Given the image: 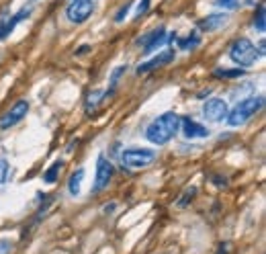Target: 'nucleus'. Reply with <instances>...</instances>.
I'll return each instance as SVG.
<instances>
[{"label": "nucleus", "instance_id": "obj_1", "mask_svg": "<svg viewBox=\"0 0 266 254\" xmlns=\"http://www.w3.org/2000/svg\"><path fill=\"white\" fill-rule=\"evenodd\" d=\"M178 132H180V115L174 113V111H166V113L158 115L146 127V138L154 146H164L172 138H176Z\"/></svg>", "mask_w": 266, "mask_h": 254}, {"label": "nucleus", "instance_id": "obj_2", "mask_svg": "<svg viewBox=\"0 0 266 254\" xmlns=\"http://www.w3.org/2000/svg\"><path fill=\"white\" fill-rule=\"evenodd\" d=\"M264 107V96L262 94H256V96H248L244 100H240L231 111H227V125L229 127H240L244 123H248L256 113H260Z\"/></svg>", "mask_w": 266, "mask_h": 254}, {"label": "nucleus", "instance_id": "obj_3", "mask_svg": "<svg viewBox=\"0 0 266 254\" xmlns=\"http://www.w3.org/2000/svg\"><path fill=\"white\" fill-rule=\"evenodd\" d=\"M229 60L235 64V66H242V68H250L258 62L260 54L256 49V45L248 39V37H240L235 39L231 45H229V52H227Z\"/></svg>", "mask_w": 266, "mask_h": 254}, {"label": "nucleus", "instance_id": "obj_4", "mask_svg": "<svg viewBox=\"0 0 266 254\" xmlns=\"http://www.w3.org/2000/svg\"><path fill=\"white\" fill-rule=\"evenodd\" d=\"M35 5H31V3H25L17 13H13L11 17L9 15H5V17H0V41H5V39H9V35L17 29V25H21L23 21H27V19H31V15L35 13Z\"/></svg>", "mask_w": 266, "mask_h": 254}, {"label": "nucleus", "instance_id": "obj_5", "mask_svg": "<svg viewBox=\"0 0 266 254\" xmlns=\"http://www.w3.org/2000/svg\"><path fill=\"white\" fill-rule=\"evenodd\" d=\"M156 160V152L150 150V148H138V146H133V148H127L123 150L121 154V162L129 168H146L150 166L152 162Z\"/></svg>", "mask_w": 266, "mask_h": 254}, {"label": "nucleus", "instance_id": "obj_6", "mask_svg": "<svg viewBox=\"0 0 266 254\" xmlns=\"http://www.w3.org/2000/svg\"><path fill=\"white\" fill-rule=\"evenodd\" d=\"M94 11H96L94 0H72L66 7V19L74 25H82L94 15Z\"/></svg>", "mask_w": 266, "mask_h": 254}, {"label": "nucleus", "instance_id": "obj_7", "mask_svg": "<svg viewBox=\"0 0 266 254\" xmlns=\"http://www.w3.org/2000/svg\"><path fill=\"white\" fill-rule=\"evenodd\" d=\"M166 41H168L166 29H164V27H158V29H152V31H148L146 35L138 37V39H136V45H140L142 52H144L146 56H150V54L158 52Z\"/></svg>", "mask_w": 266, "mask_h": 254}, {"label": "nucleus", "instance_id": "obj_8", "mask_svg": "<svg viewBox=\"0 0 266 254\" xmlns=\"http://www.w3.org/2000/svg\"><path fill=\"white\" fill-rule=\"evenodd\" d=\"M29 113V103L27 100H17L3 117H0V132H7L11 130V127L19 125Z\"/></svg>", "mask_w": 266, "mask_h": 254}, {"label": "nucleus", "instance_id": "obj_9", "mask_svg": "<svg viewBox=\"0 0 266 254\" xmlns=\"http://www.w3.org/2000/svg\"><path fill=\"white\" fill-rule=\"evenodd\" d=\"M113 179V164L104 154H98L96 158V176H94V185H92V193H100L109 187Z\"/></svg>", "mask_w": 266, "mask_h": 254}, {"label": "nucleus", "instance_id": "obj_10", "mask_svg": "<svg viewBox=\"0 0 266 254\" xmlns=\"http://www.w3.org/2000/svg\"><path fill=\"white\" fill-rule=\"evenodd\" d=\"M203 117L207 119V121H211V123H219V121H223L225 117H227V103L223 100V98H209V100H205L203 103Z\"/></svg>", "mask_w": 266, "mask_h": 254}, {"label": "nucleus", "instance_id": "obj_11", "mask_svg": "<svg viewBox=\"0 0 266 254\" xmlns=\"http://www.w3.org/2000/svg\"><path fill=\"white\" fill-rule=\"evenodd\" d=\"M180 132L187 140H205L211 136V132L207 130L205 125H201L199 121L191 119V117H180Z\"/></svg>", "mask_w": 266, "mask_h": 254}, {"label": "nucleus", "instance_id": "obj_12", "mask_svg": "<svg viewBox=\"0 0 266 254\" xmlns=\"http://www.w3.org/2000/svg\"><path fill=\"white\" fill-rule=\"evenodd\" d=\"M174 58H176V52H174V49L160 52L156 58H152V60L140 64V66L136 68V72H138L140 76H142V74H148V72H154V70H158V68H162V66H168L170 62H174Z\"/></svg>", "mask_w": 266, "mask_h": 254}, {"label": "nucleus", "instance_id": "obj_13", "mask_svg": "<svg viewBox=\"0 0 266 254\" xmlns=\"http://www.w3.org/2000/svg\"><path fill=\"white\" fill-rule=\"evenodd\" d=\"M227 21H229V17H227L225 13H213V15H207V17H203V19H199V21H197V27H199L203 33H213V31L225 27Z\"/></svg>", "mask_w": 266, "mask_h": 254}, {"label": "nucleus", "instance_id": "obj_14", "mask_svg": "<svg viewBox=\"0 0 266 254\" xmlns=\"http://www.w3.org/2000/svg\"><path fill=\"white\" fill-rule=\"evenodd\" d=\"M127 70H129V66H127V64H121V66H117V68L111 72V76H109V90H104V100L115 94V90H117L121 78L127 74Z\"/></svg>", "mask_w": 266, "mask_h": 254}, {"label": "nucleus", "instance_id": "obj_15", "mask_svg": "<svg viewBox=\"0 0 266 254\" xmlns=\"http://www.w3.org/2000/svg\"><path fill=\"white\" fill-rule=\"evenodd\" d=\"M104 103V90H90L88 94H86V100H84V111H86V115H94L96 113V109L100 107Z\"/></svg>", "mask_w": 266, "mask_h": 254}, {"label": "nucleus", "instance_id": "obj_16", "mask_svg": "<svg viewBox=\"0 0 266 254\" xmlns=\"http://www.w3.org/2000/svg\"><path fill=\"white\" fill-rule=\"evenodd\" d=\"M174 43H176L178 49H182V52H193V49H197V47L201 45V35H199L197 31H191L187 37H178V35H176Z\"/></svg>", "mask_w": 266, "mask_h": 254}, {"label": "nucleus", "instance_id": "obj_17", "mask_svg": "<svg viewBox=\"0 0 266 254\" xmlns=\"http://www.w3.org/2000/svg\"><path fill=\"white\" fill-rule=\"evenodd\" d=\"M246 76V68H215L213 70V78H223V80H235Z\"/></svg>", "mask_w": 266, "mask_h": 254}, {"label": "nucleus", "instance_id": "obj_18", "mask_svg": "<svg viewBox=\"0 0 266 254\" xmlns=\"http://www.w3.org/2000/svg\"><path fill=\"white\" fill-rule=\"evenodd\" d=\"M82 181H84V168H78L70 174V181H68V193L72 197H78L80 195V187H82Z\"/></svg>", "mask_w": 266, "mask_h": 254}, {"label": "nucleus", "instance_id": "obj_19", "mask_svg": "<svg viewBox=\"0 0 266 254\" xmlns=\"http://www.w3.org/2000/svg\"><path fill=\"white\" fill-rule=\"evenodd\" d=\"M254 27H256V31L258 33H264L266 31V5L264 3H260L258 5V9H256V13H254Z\"/></svg>", "mask_w": 266, "mask_h": 254}, {"label": "nucleus", "instance_id": "obj_20", "mask_svg": "<svg viewBox=\"0 0 266 254\" xmlns=\"http://www.w3.org/2000/svg\"><path fill=\"white\" fill-rule=\"evenodd\" d=\"M62 168H64V160H56L45 172H43V181L47 183V185H54L56 181H58V176H60V172H62Z\"/></svg>", "mask_w": 266, "mask_h": 254}, {"label": "nucleus", "instance_id": "obj_21", "mask_svg": "<svg viewBox=\"0 0 266 254\" xmlns=\"http://www.w3.org/2000/svg\"><path fill=\"white\" fill-rule=\"evenodd\" d=\"M133 3H136V0H125V5H121V7H119V11L115 13V19H113L117 25H119V23H123V21L127 19V15H129V11H131Z\"/></svg>", "mask_w": 266, "mask_h": 254}, {"label": "nucleus", "instance_id": "obj_22", "mask_svg": "<svg viewBox=\"0 0 266 254\" xmlns=\"http://www.w3.org/2000/svg\"><path fill=\"white\" fill-rule=\"evenodd\" d=\"M9 172H11V164L5 156H0V185H5L9 181Z\"/></svg>", "mask_w": 266, "mask_h": 254}, {"label": "nucleus", "instance_id": "obj_23", "mask_svg": "<svg viewBox=\"0 0 266 254\" xmlns=\"http://www.w3.org/2000/svg\"><path fill=\"white\" fill-rule=\"evenodd\" d=\"M195 195H197V187H191V189H187L184 191V195H182V199H178V207H187L189 205V201H193L195 199Z\"/></svg>", "mask_w": 266, "mask_h": 254}, {"label": "nucleus", "instance_id": "obj_24", "mask_svg": "<svg viewBox=\"0 0 266 254\" xmlns=\"http://www.w3.org/2000/svg\"><path fill=\"white\" fill-rule=\"evenodd\" d=\"M215 5L225 9V11H233V9L240 7V0H215Z\"/></svg>", "mask_w": 266, "mask_h": 254}, {"label": "nucleus", "instance_id": "obj_25", "mask_svg": "<svg viewBox=\"0 0 266 254\" xmlns=\"http://www.w3.org/2000/svg\"><path fill=\"white\" fill-rule=\"evenodd\" d=\"M150 5H152V0H140V5H138V13H136V19H142V17L150 11Z\"/></svg>", "mask_w": 266, "mask_h": 254}, {"label": "nucleus", "instance_id": "obj_26", "mask_svg": "<svg viewBox=\"0 0 266 254\" xmlns=\"http://www.w3.org/2000/svg\"><path fill=\"white\" fill-rule=\"evenodd\" d=\"M90 49H92V45L84 43V45H80V47L76 49V56H78V58H80V56H86V54H90Z\"/></svg>", "mask_w": 266, "mask_h": 254}, {"label": "nucleus", "instance_id": "obj_27", "mask_svg": "<svg viewBox=\"0 0 266 254\" xmlns=\"http://www.w3.org/2000/svg\"><path fill=\"white\" fill-rule=\"evenodd\" d=\"M115 207H117L115 203H109V205H104V207H102V211H104V213H113V211H115Z\"/></svg>", "mask_w": 266, "mask_h": 254}, {"label": "nucleus", "instance_id": "obj_28", "mask_svg": "<svg viewBox=\"0 0 266 254\" xmlns=\"http://www.w3.org/2000/svg\"><path fill=\"white\" fill-rule=\"evenodd\" d=\"M27 3H31V5H35V7H39V5L43 3V0H27Z\"/></svg>", "mask_w": 266, "mask_h": 254}]
</instances>
